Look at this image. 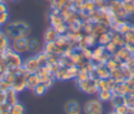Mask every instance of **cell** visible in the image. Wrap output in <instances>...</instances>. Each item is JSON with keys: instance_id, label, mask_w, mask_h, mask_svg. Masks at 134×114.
I'll list each match as a JSON object with an SVG mask.
<instances>
[{"instance_id": "cell-1", "label": "cell", "mask_w": 134, "mask_h": 114, "mask_svg": "<svg viewBox=\"0 0 134 114\" xmlns=\"http://www.w3.org/2000/svg\"><path fill=\"white\" fill-rule=\"evenodd\" d=\"M4 32L7 36V38L12 41L19 37H28L30 33V26L21 20L13 21L5 24Z\"/></svg>"}, {"instance_id": "cell-2", "label": "cell", "mask_w": 134, "mask_h": 114, "mask_svg": "<svg viewBox=\"0 0 134 114\" xmlns=\"http://www.w3.org/2000/svg\"><path fill=\"white\" fill-rule=\"evenodd\" d=\"M0 56L3 60V62L5 63L7 69L15 70V69L20 68L23 64V60L21 58V54L16 52L10 46L3 53H1Z\"/></svg>"}, {"instance_id": "cell-3", "label": "cell", "mask_w": 134, "mask_h": 114, "mask_svg": "<svg viewBox=\"0 0 134 114\" xmlns=\"http://www.w3.org/2000/svg\"><path fill=\"white\" fill-rule=\"evenodd\" d=\"M15 72H16V75H15V81L12 85V88L18 93H20L26 89V77L28 73L23 68V66H21L18 69H15Z\"/></svg>"}, {"instance_id": "cell-4", "label": "cell", "mask_w": 134, "mask_h": 114, "mask_svg": "<svg viewBox=\"0 0 134 114\" xmlns=\"http://www.w3.org/2000/svg\"><path fill=\"white\" fill-rule=\"evenodd\" d=\"M104 108L99 99H90L84 106V114H103Z\"/></svg>"}, {"instance_id": "cell-5", "label": "cell", "mask_w": 134, "mask_h": 114, "mask_svg": "<svg viewBox=\"0 0 134 114\" xmlns=\"http://www.w3.org/2000/svg\"><path fill=\"white\" fill-rule=\"evenodd\" d=\"M28 42L29 39L28 37H19L16 38L14 40H12V44L10 47L18 53H24L26 51H28Z\"/></svg>"}, {"instance_id": "cell-6", "label": "cell", "mask_w": 134, "mask_h": 114, "mask_svg": "<svg viewBox=\"0 0 134 114\" xmlns=\"http://www.w3.org/2000/svg\"><path fill=\"white\" fill-rule=\"evenodd\" d=\"M77 86L83 92H85L87 94H94V93L98 92L96 79H93L91 77H89L83 82H77Z\"/></svg>"}, {"instance_id": "cell-7", "label": "cell", "mask_w": 134, "mask_h": 114, "mask_svg": "<svg viewBox=\"0 0 134 114\" xmlns=\"http://www.w3.org/2000/svg\"><path fill=\"white\" fill-rule=\"evenodd\" d=\"M113 59H115L119 64H122V63H126L128 62L131 58H132V51L129 50V48L124 45L121 47H118L117 51L112 55Z\"/></svg>"}, {"instance_id": "cell-8", "label": "cell", "mask_w": 134, "mask_h": 114, "mask_svg": "<svg viewBox=\"0 0 134 114\" xmlns=\"http://www.w3.org/2000/svg\"><path fill=\"white\" fill-rule=\"evenodd\" d=\"M22 66H23V68L27 71V73H37L38 70H39L40 67H41V65H40V63L38 62L36 55H35V56L27 58L25 61H23Z\"/></svg>"}, {"instance_id": "cell-9", "label": "cell", "mask_w": 134, "mask_h": 114, "mask_svg": "<svg viewBox=\"0 0 134 114\" xmlns=\"http://www.w3.org/2000/svg\"><path fill=\"white\" fill-rule=\"evenodd\" d=\"M81 110V105L75 99H69L64 105V112L66 114H80Z\"/></svg>"}, {"instance_id": "cell-10", "label": "cell", "mask_w": 134, "mask_h": 114, "mask_svg": "<svg viewBox=\"0 0 134 114\" xmlns=\"http://www.w3.org/2000/svg\"><path fill=\"white\" fill-rule=\"evenodd\" d=\"M41 83V77L38 73H28L26 77V89L34 90Z\"/></svg>"}, {"instance_id": "cell-11", "label": "cell", "mask_w": 134, "mask_h": 114, "mask_svg": "<svg viewBox=\"0 0 134 114\" xmlns=\"http://www.w3.org/2000/svg\"><path fill=\"white\" fill-rule=\"evenodd\" d=\"M94 70H95L98 78H109L111 76V71L106 67L105 64L94 65Z\"/></svg>"}, {"instance_id": "cell-12", "label": "cell", "mask_w": 134, "mask_h": 114, "mask_svg": "<svg viewBox=\"0 0 134 114\" xmlns=\"http://www.w3.org/2000/svg\"><path fill=\"white\" fill-rule=\"evenodd\" d=\"M5 96H6L5 101L9 106H14L15 104L19 102V100H18V92L15 91L13 88H9V89H7L5 91Z\"/></svg>"}, {"instance_id": "cell-13", "label": "cell", "mask_w": 134, "mask_h": 114, "mask_svg": "<svg viewBox=\"0 0 134 114\" xmlns=\"http://www.w3.org/2000/svg\"><path fill=\"white\" fill-rule=\"evenodd\" d=\"M60 33L53 28V27H49L46 29L45 33H44V41L45 42H55L59 38Z\"/></svg>"}, {"instance_id": "cell-14", "label": "cell", "mask_w": 134, "mask_h": 114, "mask_svg": "<svg viewBox=\"0 0 134 114\" xmlns=\"http://www.w3.org/2000/svg\"><path fill=\"white\" fill-rule=\"evenodd\" d=\"M111 32V41L113 43H115L118 47H121L125 45V39H124V35L117 32V31H114V30H110Z\"/></svg>"}, {"instance_id": "cell-15", "label": "cell", "mask_w": 134, "mask_h": 114, "mask_svg": "<svg viewBox=\"0 0 134 114\" xmlns=\"http://www.w3.org/2000/svg\"><path fill=\"white\" fill-rule=\"evenodd\" d=\"M9 41L10 40L7 38V36L5 35V32L0 30V54L3 53L10 46Z\"/></svg>"}, {"instance_id": "cell-16", "label": "cell", "mask_w": 134, "mask_h": 114, "mask_svg": "<svg viewBox=\"0 0 134 114\" xmlns=\"http://www.w3.org/2000/svg\"><path fill=\"white\" fill-rule=\"evenodd\" d=\"M109 42H111V32H110V30L106 31V32H103L97 37V44L98 45L106 46Z\"/></svg>"}, {"instance_id": "cell-17", "label": "cell", "mask_w": 134, "mask_h": 114, "mask_svg": "<svg viewBox=\"0 0 134 114\" xmlns=\"http://www.w3.org/2000/svg\"><path fill=\"white\" fill-rule=\"evenodd\" d=\"M110 102H111V106L114 108L120 106V105H124L125 104V95H120V94H112V97L110 99Z\"/></svg>"}, {"instance_id": "cell-18", "label": "cell", "mask_w": 134, "mask_h": 114, "mask_svg": "<svg viewBox=\"0 0 134 114\" xmlns=\"http://www.w3.org/2000/svg\"><path fill=\"white\" fill-rule=\"evenodd\" d=\"M122 5L128 17L134 15V0H125L122 2Z\"/></svg>"}, {"instance_id": "cell-19", "label": "cell", "mask_w": 134, "mask_h": 114, "mask_svg": "<svg viewBox=\"0 0 134 114\" xmlns=\"http://www.w3.org/2000/svg\"><path fill=\"white\" fill-rule=\"evenodd\" d=\"M98 99L103 102V101H109L112 97V91L111 90H99L98 92Z\"/></svg>"}, {"instance_id": "cell-20", "label": "cell", "mask_w": 134, "mask_h": 114, "mask_svg": "<svg viewBox=\"0 0 134 114\" xmlns=\"http://www.w3.org/2000/svg\"><path fill=\"white\" fill-rule=\"evenodd\" d=\"M40 42L37 40V39H29V42H28V51L30 52H38L40 50Z\"/></svg>"}, {"instance_id": "cell-21", "label": "cell", "mask_w": 134, "mask_h": 114, "mask_svg": "<svg viewBox=\"0 0 134 114\" xmlns=\"http://www.w3.org/2000/svg\"><path fill=\"white\" fill-rule=\"evenodd\" d=\"M10 114H25V107L21 102H17L10 107Z\"/></svg>"}, {"instance_id": "cell-22", "label": "cell", "mask_w": 134, "mask_h": 114, "mask_svg": "<svg viewBox=\"0 0 134 114\" xmlns=\"http://www.w3.org/2000/svg\"><path fill=\"white\" fill-rule=\"evenodd\" d=\"M36 58L38 60V62L40 63L41 66H44L48 63V54L43 50V51H40L36 54Z\"/></svg>"}, {"instance_id": "cell-23", "label": "cell", "mask_w": 134, "mask_h": 114, "mask_svg": "<svg viewBox=\"0 0 134 114\" xmlns=\"http://www.w3.org/2000/svg\"><path fill=\"white\" fill-rule=\"evenodd\" d=\"M105 65H106V67L110 70V71H113V70H115V69H117L119 66H120V64L115 60V59H113V56L111 55V58L105 63Z\"/></svg>"}, {"instance_id": "cell-24", "label": "cell", "mask_w": 134, "mask_h": 114, "mask_svg": "<svg viewBox=\"0 0 134 114\" xmlns=\"http://www.w3.org/2000/svg\"><path fill=\"white\" fill-rule=\"evenodd\" d=\"M125 105L129 109H134V93H128L125 95Z\"/></svg>"}, {"instance_id": "cell-25", "label": "cell", "mask_w": 134, "mask_h": 114, "mask_svg": "<svg viewBox=\"0 0 134 114\" xmlns=\"http://www.w3.org/2000/svg\"><path fill=\"white\" fill-rule=\"evenodd\" d=\"M47 89H48V88H47L43 83H40V84H39V85H38V86L32 90V91H34V93H35L36 95L41 96V95H43V94L47 91Z\"/></svg>"}, {"instance_id": "cell-26", "label": "cell", "mask_w": 134, "mask_h": 114, "mask_svg": "<svg viewBox=\"0 0 134 114\" xmlns=\"http://www.w3.org/2000/svg\"><path fill=\"white\" fill-rule=\"evenodd\" d=\"M105 49H106V51L108 52V53H110L111 55H113L116 51H117V49H118V46L115 44V43H113L112 41L111 42H109L106 46H105Z\"/></svg>"}, {"instance_id": "cell-27", "label": "cell", "mask_w": 134, "mask_h": 114, "mask_svg": "<svg viewBox=\"0 0 134 114\" xmlns=\"http://www.w3.org/2000/svg\"><path fill=\"white\" fill-rule=\"evenodd\" d=\"M114 111H115L117 114H127V113L130 111V109L124 104V105H120V106L114 108Z\"/></svg>"}, {"instance_id": "cell-28", "label": "cell", "mask_w": 134, "mask_h": 114, "mask_svg": "<svg viewBox=\"0 0 134 114\" xmlns=\"http://www.w3.org/2000/svg\"><path fill=\"white\" fill-rule=\"evenodd\" d=\"M8 18H9L8 12L0 13V24L1 25H5L7 23V21H8Z\"/></svg>"}, {"instance_id": "cell-29", "label": "cell", "mask_w": 134, "mask_h": 114, "mask_svg": "<svg viewBox=\"0 0 134 114\" xmlns=\"http://www.w3.org/2000/svg\"><path fill=\"white\" fill-rule=\"evenodd\" d=\"M6 69H7V67H6L5 63L3 62V60H2L1 56H0V75H2V74L6 71Z\"/></svg>"}, {"instance_id": "cell-30", "label": "cell", "mask_w": 134, "mask_h": 114, "mask_svg": "<svg viewBox=\"0 0 134 114\" xmlns=\"http://www.w3.org/2000/svg\"><path fill=\"white\" fill-rule=\"evenodd\" d=\"M10 107L12 106H9L6 101L3 102V104H0V112L1 111H6V110H10Z\"/></svg>"}, {"instance_id": "cell-31", "label": "cell", "mask_w": 134, "mask_h": 114, "mask_svg": "<svg viewBox=\"0 0 134 114\" xmlns=\"http://www.w3.org/2000/svg\"><path fill=\"white\" fill-rule=\"evenodd\" d=\"M5 98H6V96H5V91L1 90V91H0V104L5 102Z\"/></svg>"}, {"instance_id": "cell-32", "label": "cell", "mask_w": 134, "mask_h": 114, "mask_svg": "<svg viewBox=\"0 0 134 114\" xmlns=\"http://www.w3.org/2000/svg\"><path fill=\"white\" fill-rule=\"evenodd\" d=\"M4 12H8V10H7L6 4L4 2H2V3H0V13H4Z\"/></svg>"}, {"instance_id": "cell-33", "label": "cell", "mask_w": 134, "mask_h": 114, "mask_svg": "<svg viewBox=\"0 0 134 114\" xmlns=\"http://www.w3.org/2000/svg\"><path fill=\"white\" fill-rule=\"evenodd\" d=\"M0 114H10V110H6V111H1Z\"/></svg>"}, {"instance_id": "cell-34", "label": "cell", "mask_w": 134, "mask_h": 114, "mask_svg": "<svg viewBox=\"0 0 134 114\" xmlns=\"http://www.w3.org/2000/svg\"><path fill=\"white\" fill-rule=\"evenodd\" d=\"M108 114H117V113H116V112H115V111H114V110H113V111H112V112H109V113H108Z\"/></svg>"}, {"instance_id": "cell-35", "label": "cell", "mask_w": 134, "mask_h": 114, "mask_svg": "<svg viewBox=\"0 0 134 114\" xmlns=\"http://www.w3.org/2000/svg\"><path fill=\"white\" fill-rule=\"evenodd\" d=\"M127 114H134V112H133V111H132V110L130 109V111H129V112H128Z\"/></svg>"}, {"instance_id": "cell-36", "label": "cell", "mask_w": 134, "mask_h": 114, "mask_svg": "<svg viewBox=\"0 0 134 114\" xmlns=\"http://www.w3.org/2000/svg\"><path fill=\"white\" fill-rule=\"evenodd\" d=\"M132 58H134V50L132 51Z\"/></svg>"}, {"instance_id": "cell-37", "label": "cell", "mask_w": 134, "mask_h": 114, "mask_svg": "<svg viewBox=\"0 0 134 114\" xmlns=\"http://www.w3.org/2000/svg\"><path fill=\"white\" fill-rule=\"evenodd\" d=\"M2 2H4V0H0V3H2Z\"/></svg>"}, {"instance_id": "cell-38", "label": "cell", "mask_w": 134, "mask_h": 114, "mask_svg": "<svg viewBox=\"0 0 134 114\" xmlns=\"http://www.w3.org/2000/svg\"><path fill=\"white\" fill-rule=\"evenodd\" d=\"M119 1H121V2H124V1H125V0H119Z\"/></svg>"}, {"instance_id": "cell-39", "label": "cell", "mask_w": 134, "mask_h": 114, "mask_svg": "<svg viewBox=\"0 0 134 114\" xmlns=\"http://www.w3.org/2000/svg\"><path fill=\"white\" fill-rule=\"evenodd\" d=\"M1 26H2V25H1V24H0V30H1Z\"/></svg>"}, {"instance_id": "cell-40", "label": "cell", "mask_w": 134, "mask_h": 114, "mask_svg": "<svg viewBox=\"0 0 134 114\" xmlns=\"http://www.w3.org/2000/svg\"><path fill=\"white\" fill-rule=\"evenodd\" d=\"M132 93H134V89H133V91H132Z\"/></svg>"}, {"instance_id": "cell-41", "label": "cell", "mask_w": 134, "mask_h": 114, "mask_svg": "<svg viewBox=\"0 0 134 114\" xmlns=\"http://www.w3.org/2000/svg\"><path fill=\"white\" fill-rule=\"evenodd\" d=\"M1 90H2V89H1V87H0V91H1Z\"/></svg>"}, {"instance_id": "cell-42", "label": "cell", "mask_w": 134, "mask_h": 114, "mask_svg": "<svg viewBox=\"0 0 134 114\" xmlns=\"http://www.w3.org/2000/svg\"><path fill=\"white\" fill-rule=\"evenodd\" d=\"M106 1H107V2H108V1H110V0H106Z\"/></svg>"}, {"instance_id": "cell-43", "label": "cell", "mask_w": 134, "mask_h": 114, "mask_svg": "<svg viewBox=\"0 0 134 114\" xmlns=\"http://www.w3.org/2000/svg\"><path fill=\"white\" fill-rule=\"evenodd\" d=\"M47 1H51V0H47Z\"/></svg>"}, {"instance_id": "cell-44", "label": "cell", "mask_w": 134, "mask_h": 114, "mask_svg": "<svg viewBox=\"0 0 134 114\" xmlns=\"http://www.w3.org/2000/svg\"><path fill=\"white\" fill-rule=\"evenodd\" d=\"M80 114H81V113H80Z\"/></svg>"}, {"instance_id": "cell-45", "label": "cell", "mask_w": 134, "mask_h": 114, "mask_svg": "<svg viewBox=\"0 0 134 114\" xmlns=\"http://www.w3.org/2000/svg\"><path fill=\"white\" fill-rule=\"evenodd\" d=\"M14 1H15V0H14Z\"/></svg>"}]
</instances>
